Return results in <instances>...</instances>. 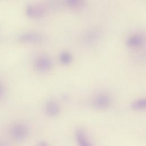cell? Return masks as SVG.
I'll use <instances>...</instances> for the list:
<instances>
[{
    "label": "cell",
    "instance_id": "1",
    "mask_svg": "<svg viewBox=\"0 0 146 146\" xmlns=\"http://www.w3.org/2000/svg\"><path fill=\"white\" fill-rule=\"evenodd\" d=\"M28 127L21 123L13 124L10 129V135L13 139L17 141H22L26 140L29 135Z\"/></svg>",
    "mask_w": 146,
    "mask_h": 146
},
{
    "label": "cell",
    "instance_id": "2",
    "mask_svg": "<svg viewBox=\"0 0 146 146\" xmlns=\"http://www.w3.org/2000/svg\"><path fill=\"white\" fill-rule=\"evenodd\" d=\"M112 99L111 95L107 92L97 93L92 99V104L94 108L103 110L107 108L111 104Z\"/></svg>",
    "mask_w": 146,
    "mask_h": 146
},
{
    "label": "cell",
    "instance_id": "3",
    "mask_svg": "<svg viewBox=\"0 0 146 146\" xmlns=\"http://www.w3.org/2000/svg\"><path fill=\"white\" fill-rule=\"evenodd\" d=\"M34 66L35 68L39 71H47L50 70L52 66V60L47 55H40L35 59Z\"/></svg>",
    "mask_w": 146,
    "mask_h": 146
},
{
    "label": "cell",
    "instance_id": "4",
    "mask_svg": "<svg viewBox=\"0 0 146 146\" xmlns=\"http://www.w3.org/2000/svg\"><path fill=\"white\" fill-rule=\"evenodd\" d=\"M18 39L23 42L28 43H38L43 39V36L36 31H25L21 33L18 36Z\"/></svg>",
    "mask_w": 146,
    "mask_h": 146
},
{
    "label": "cell",
    "instance_id": "5",
    "mask_svg": "<svg viewBox=\"0 0 146 146\" xmlns=\"http://www.w3.org/2000/svg\"><path fill=\"white\" fill-rule=\"evenodd\" d=\"M75 139L78 146H94L87 132L83 128H78L75 130Z\"/></svg>",
    "mask_w": 146,
    "mask_h": 146
},
{
    "label": "cell",
    "instance_id": "6",
    "mask_svg": "<svg viewBox=\"0 0 146 146\" xmlns=\"http://www.w3.org/2000/svg\"><path fill=\"white\" fill-rule=\"evenodd\" d=\"M25 12L27 15L31 18H38L42 17L46 13V7L41 5L30 4L28 5L26 9Z\"/></svg>",
    "mask_w": 146,
    "mask_h": 146
},
{
    "label": "cell",
    "instance_id": "7",
    "mask_svg": "<svg viewBox=\"0 0 146 146\" xmlns=\"http://www.w3.org/2000/svg\"><path fill=\"white\" fill-rule=\"evenodd\" d=\"M144 42V36L139 33H135L129 35L126 40V43L127 46L131 47H139L143 45Z\"/></svg>",
    "mask_w": 146,
    "mask_h": 146
},
{
    "label": "cell",
    "instance_id": "8",
    "mask_svg": "<svg viewBox=\"0 0 146 146\" xmlns=\"http://www.w3.org/2000/svg\"><path fill=\"white\" fill-rule=\"evenodd\" d=\"M60 106L58 102L53 100H50L45 104L46 113L50 116H55L60 112Z\"/></svg>",
    "mask_w": 146,
    "mask_h": 146
},
{
    "label": "cell",
    "instance_id": "9",
    "mask_svg": "<svg viewBox=\"0 0 146 146\" xmlns=\"http://www.w3.org/2000/svg\"><path fill=\"white\" fill-rule=\"evenodd\" d=\"M100 36V31L98 29L91 28L88 30L84 34V40L91 43L98 39Z\"/></svg>",
    "mask_w": 146,
    "mask_h": 146
},
{
    "label": "cell",
    "instance_id": "10",
    "mask_svg": "<svg viewBox=\"0 0 146 146\" xmlns=\"http://www.w3.org/2000/svg\"><path fill=\"white\" fill-rule=\"evenodd\" d=\"M131 107L136 110H141L145 108L146 100L145 98H139L134 100L131 103Z\"/></svg>",
    "mask_w": 146,
    "mask_h": 146
},
{
    "label": "cell",
    "instance_id": "11",
    "mask_svg": "<svg viewBox=\"0 0 146 146\" xmlns=\"http://www.w3.org/2000/svg\"><path fill=\"white\" fill-rule=\"evenodd\" d=\"M72 55L71 53L68 51H63L59 55V59L63 64H67L70 63L72 60Z\"/></svg>",
    "mask_w": 146,
    "mask_h": 146
},
{
    "label": "cell",
    "instance_id": "12",
    "mask_svg": "<svg viewBox=\"0 0 146 146\" xmlns=\"http://www.w3.org/2000/svg\"><path fill=\"white\" fill-rule=\"evenodd\" d=\"M66 3L71 8H79L83 5V1L80 0H67Z\"/></svg>",
    "mask_w": 146,
    "mask_h": 146
},
{
    "label": "cell",
    "instance_id": "13",
    "mask_svg": "<svg viewBox=\"0 0 146 146\" xmlns=\"http://www.w3.org/2000/svg\"><path fill=\"white\" fill-rule=\"evenodd\" d=\"M36 146H51L49 143H48L46 141L44 140H42L39 141Z\"/></svg>",
    "mask_w": 146,
    "mask_h": 146
},
{
    "label": "cell",
    "instance_id": "14",
    "mask_svg": "<svg viewBox=\"0 0 146 146\" xmlns=\"http://www.w3.org/2000/svg\"><path fill=\"white\" fill-rule=\"evenodd\" d=\"M4 92V86L2 82L0 80V97L3 95Z\"/></svg>",
    "mask_w": 146,
    "mask_h": 146
},
{
    "label": "cell",
    "instance_id": "15",
    "mask_svg": "<svg viewBox=\"0 0 146 146\" xmlns=\"http://www.w3.org/2000/svg\"><path fill=\"white\" fill-rule=\"evenodd\" d=\"M0 146H6V144L0 139Z\"/></svg>",
    "mask_w": 146,
    "mask_h": 146
}]
</instances>
